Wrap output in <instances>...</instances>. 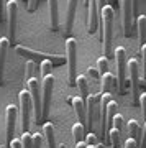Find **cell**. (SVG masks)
<instances>
[{
    "label": "cell",
    "mask_w": 146,
    "mask_h": 148,
    "mask_svg": "<svg viewBox=\"0 0 146 148\" xmlns=\"http://www.w3.org/2000/svg\"><path fill=\"white\" fill-rule=\"evenodd\" d=\"M28 92L31 97V106H33V112H35V119L36 122H41V86L38 82V77H33L28 82Z\"/></svg>",
    "instance_id": "obj_7"
},
{
    "label": "cell",
    "mask_w": 146,
    "mask_h": 148,
    "mask_svg": "<svg viewBox=\"0 0 146 148\" xmlns=\"http://www.w3.org/2000/svg\"><path fill=\"white\" fill-rule=\"evenodd\" d=\"M57 148H66V145H64V143H61V145H59Z\"/></svg>",
    "instance_id": "obj_42"
},
{
    "label": "cell",
    "mask_w": 146,
    "mask_h": 148,
    "mask_svg": "<svg viewBox=\"0 0 146 148\" xmlns=\"http://www.w3.org/2000/svg\"><path fill=\"white\" fill-rule=\"evenodd\" d=\"M99 101L100 94H89L85 99V122L89 128V132H92V128L95 125V120L99 119Z\"/></svg>",
    "instance_id": "obj_6"
},
{
    "label": "cell",
    "mask_w": 146,
    "mask_h": 148,
    "mask_svg": "<svg viewBox=\"0 0 146 148\" xmlns=\"http://www.w3.org/2000/svg\"><path fill=\"white\" fill-rule=\"evenodd\" d=\"M77 3H79V0H68V15H66V21H64V33H68V35L72 32Z\"/></svg>",
    "instance_id": "obj_14"
},
{
    "label": "cell",
    "mask_w": 146,
    "mask_h": 148,
    "mask_svg": "<svg viewBox=\"0 0 146 148\" xmlns=\"http://www.w3.org/2000/svg\"><path fill=\"white\" fill-rule=\"evenodd\" d=\"M10 148H21V142L20 140H16V138H13L10 143Z\"/></svg>",
    "instance_id": "obj_38"
},
{
    "label": "cell",
    "mask_w": 146,
    "mask_h": 148,
    "mask_svg": "<svg viewBox=\"0 0 146 148\" xmlns=\"http://www.w3.org/2000/svg\"><path fill=\"white\" fill-rule=\"evenodd\" d=\"M76 86L79 89V97L85 102L87 95H89V82H87V77L85 76H77L76 77Z\"/></svg>",
    "instance_id": "obj_20"
},
{
    "label": "cell",
    "mask_w": 146,
    "mask_h": 148,
    "mask_svg": "<svg viewBox=\"0 0 146 148\" xmlns=\"http://www.w3.org/2000/svg\"><path fill=\"white\" fill-rule=\"evenodd\" d=\"M99 8V16H100V40H102V48H104V56L107 59L113 54V48H112V41H113V16L115 10L113 7L107 3V5H97Z\"/></svg>",
    "instance_id": "obj_1"
},
{
    "label": "cell",
    "mask_w": 146,
    "mask_h": 148,
    "mask_svg": "<svg viewBox=\"0 0 146 148\" xmlns=\"http://www.w3.org/2000/svg\"><path fill=\"white\" fill-rule=\"evenodd\" d=\"M25 81L28 82L30 79H33V77H38V66L35 61H31V59H28L25 64Z\"/></svg>",
    "instance_id": "obj_22"
},
{
    "label": "cell",
    "mask_w": 146,
    "mask_h": 148,
    "mask_svg": "<svg viewBox=\"0 0 146 148\" xmlns=\"http://www.w3.org/2000/svg\"><path fill=\"white\" fill-rule=\"evenodd\" d=\"M126 74L130 79V92L133 104H138V97H140V63L136 59L126 61Z\"/></svg>",
    "instance_id": "obj_4"
},
{
    "label": "cell",
    "mask_w": 146,
    "mask_h": 148,
    "mask_svg": "<svg viewBox=\"0 0 146 148\" xmlns=\"http://www.w3.org/2000/svg\"><path fill=\"white\" fill-rule=\"evenodd\" d=\"M140 56H141V64H143V76H146V43L141 45Z\"/></svg>",
    "instance_id": "obj_32"
},
{
    "label": "cell",
    "mask_w": 146,
    "mask_h": 148,
    "mask_svg": "<svg viewBox=\"0 0 146 148\" xmlns=\"http://www.w3.org/2000/svg\"><path fill=\"white\" fill-rule=\"evenodd\" d=\"M125 148H138V142L128 137V138L125 140Z\"/></svg>",
    "instance_id": "obj_36"
},
{
    "label": "cell",
    "mask_w": 146,
    "mask_h": 148,
    "mask_svg": "<svg viewBox=\"0 0 146 148\" xmlns=\"http://www.w3.org/2000/svg\"><path fill=\"white\" fill-rule=\"evenodd\" d=\"M97 71L100 73V76L105 73H108V59L105 58V56H100L97 59Z\"/></svg>",
    "instance_id": "obj_28"
},
{
    "label": "cell",
    "mask_w": 146,
    "mask_h": 148,
    "mask_svg": "<svg viewBox=\"0 0 146 148\" xmlns=\"http://www.w3.org/2000/svg\"><path fill=\"white\" fill-rule=\"evenodd\" d=\"M66 53H68V66H69V86H76L77 77V41L76 38L66 40Z\"/></svg>",
    "instance_id": "obj_5"
},
{
    "label": "cell",
    "mask_w": 146,
    "mask_h": 148,
    "mask_svg": "<svg viewBox=\"0 0 146 148\" xmlns=\"http://www.w3.org/2000/svg\"><path fill=\"white\" fill-rule=\"evenodd\" d=\"M2 12H3V0H0V18H2Z\"/></svg>",
    "instance_id": "obj_41"
},
{
    "label": "cell",
    "mask_w": 146,
    "mask_h": 148,
    "mask_svg": "<svg viewBox=\"0 0 146 148\" xmlns=\"http://www.w3.org/2000/svg\"><path fill=\"white\" fill-rule=\"evenodd\" d=\"M108 140L112 142V148H120V140H121V135L117 128H110L108 130Z\"/></svg>",
    "instance_id": "obj_27"
},
{
    "label": "cell",
    "mask_w": 146,
    "mask_h": 148,
    "mask_svg": "<svg viewBox=\"0 0 146 148\" xmlns=\"http://www.w3.org/2000/svg\"><path fill=\"white\" fill-rule=\"evenodd\" d=\"M112 127L117 128V130L120 132V135L123 137V133H125V130H126V122H125V119H123V115L115 114L113 120H112Z\"/></svg>",
    "instance_id": "obj_24"
},
{
    "label": "cell",
    "mask_w": 146,
    "mask_h": 148,
    "mask_svg": "<svg viewBox=\"0 0 146 148\" xmlns=\"http://www.w3.org/2000/svg\"><path fill=\"white\" fill-rule=\"evenodd\" d=\"M10 41L8 38H0V84H3V71H5V58Z\"/></svg>",
    "instance_id": "obj_17"
},
{
    "label": "cell",
    "mask_w": 146,
    "mask_h": 148,
    "mask_svg": "<svg viewBox=\"0 0 146 148\" xmlns=\"http://www.w3.org/2000/svg\"><path fill=\"white\" fill-rule=\"evenodd\" d=\"M51 69H53V63L49 59H43L41 61V66H40V71H41L43 77L48 76V74H51Z\"/></svg>",
    "instance_id": "obj_29"
},
{
    "label": "cell",
    "mask_w": 146,
    "mask_h": 148,
    "mask_svg": "<svg viewBox=\"0 0 146 148\" xmlns=\"http://www.w3.org/2000/svg\"><path fill=\"white\" fill-rule=\"evenodd\" d=\"M76 148H87V145H85V142H77L76 143Z\"/></svg>",
    "instance_id": "obj_40"
},
{
    "label": "cell",
    "mask_w": 146,
    "mask_h": 148,
    "mask_svg": "<svg viewBox=\"0 0 146 148\" xmlns=\"http://www.w3.org/2000/svg\"><path fill=\"white\" fill-rule=\"evenodd\" d=\"M115 63H117V84H118V92H125V82H126V49L123 46H117L113 49Z\"/></svg>",
    "instance_id": "obj_2"
},
{
    "label": "cell",
    "mask_w": 146,
    "mask_h": 148,
    "mask_svg": "<svg viewBox=\"0 0 146 148\" xmlns=\"http://www.w3.org/2000/svg\"><path fill=\"white\" fill-rule=\"evenodd\" d=\"M72 135H74V142H84V138H85V128H84L82 123H74L72 127Z\"/></svg>",
    "instance_id": "obj_26"
},
{
    "label": "cell",
    "mask_w": 146,
    "mask_h": 148,
    "mask_svg": "<svg viewBox=\"0 0 146 148\" xmlns=\"http://www.w3.org/2000/svg\"><path fill=\"white\" fill-rule=\"evenodd\" d=\"M28 2V12H35L38 7V0H26Z\"/></svg>",
    "instance_id": "obj_37"
},
{
    "label": "cell",
    "mask_w": 146,
    "mask_h": 148,
    "mask_svg": "<svg viewBox=\"0 0 146 148\" xmlns=\"http://www.w3.org/2000/svg\"><path fill=\"white\" fill-rule=\"evenodd\" d=\"M31 148H41V135L35 133L31 140Z\"/></svg>",
    "instance_id": "obj_33"
},
{
    "label": "cell",
    "mask_w": 146,
    "mask_h": 148,
    "mask_svg": "<svg viewBox=\"0 0 146 148\" xmlns=\"http://www.w3.org/2000/svg\"><path fill=\"white\" fill-rule=\"evenodd\" d=\"M5 119H7V135H5V140H7V148H10V143L15 137V122H16V107L15 106H8L7 107V112H5Z\"/></svg>",
    "instance_id": "obj_13"
},
{
    "label": "cell",
    "mask_w": 146,
    "mask_h": 148,
    "mask_svg": "<svg viewBox=\"0 0 146 148\" xmlns=\"http://www.w3.org/2000/svg\"><path fill=\"white\" fill-rule=\"evenodd\" d=\"M140 148H146V123L141 128V137H140Z\"/></svg>",
    "instance_id": "obj_34"
},
{
    "label": "cell",
    "mask_w": 146,
    "mask_h": 148,
    "mask_svg": "<svg viewBox=\"0 0 146 148\" xmlns=\"http://www.w3.org/2000/svg\"><path fill=\"white\" fill-rule=\"evenodd\" d=\"M43 87H41V120L44 122L49 115L51 109V99H53V87H54V76L48 74L43 77Z\"/></svg>",
    "instance_id": "obj_3"
},
{
    "label": "cell",
    "mask_w": 146,
    "mask_h": 148,
    "mask_svg": "<svg viewBox=\"0 0 146 148\" xmlns=\"http://www.w3.org/2000/svg\"><path fill=\"white\" fill-rule=\"evenodd\" d=\"M126 132H128L130 138H133V140H136V142H140L141 127H140V123H138L136 120H130L128 123H126Z\"/></svg>",
    "instance_id": "obj_21"
},
{
    "label": "cell",
    "mask_w": 146,
    "mask_h": 148,
    "mask_svg": "<svg viewBox=\"0 0 146 148\" xmlns=\"http://www.w3.org/2000/svg\"><path fill=\"white\" fill-rule=\"evenodd\" d=\"M15 51L18 54H21V56H26V58H33L31 61H35V59H49L53 63V66H61V64L66 63V59L63 58V56H57V54H44V53H38V51H33V49H30V48H25V46H15Z\"/></svg>",
    "instance_id": "obj_8"
},
{
    "label": "cell",
    "mask_w": 146,
    "mask_h": 148,
    "mask_svg": "<svg viewBox=\"0 0 146 148\" xmlns=\"http://www.w3.org/2000/svg\"><path fill=\"white\" fill-rule=\"evenodd\" d=\"M136 27H138V35H140V43H146V15H140L136 20Z\"/></svg>",
    "instance_id": "obj_23"
},
{
    "label": "cell",
    "mask_w": 146,
    "mask_h": 148,
    "mask_svg": "<svg viewBox=\"0 0 146 148\" xmlns=\"http://www.w3.org/2000/svg\"><path fill=\"white\" fill-rule=\"evenodd\" d=\"M131 3H133V15H135L138 7H140V0H131Z\"/></svg>",
    "instance_id": "obj_39"
},
{
    "label": "cell",
    "mask_w": 146,
    "mask_h": 148,
    "mask_svg": "<svg viewBox=\"0 0 146 148\" xmlns=\"http://www.w3.org/2000/svg\"><path fill=\"white\" fill-rule=\"evenodd\" d=\"M85 145H92V147H99V138L94 132H89L85 135Z\"/></svg>",
    "instance_id": "obj_30"
},
{
    "label": "cell",
    "mask_w": 146,
    "mask_h": 148,
    "mask_svg": "<svg viewBox=\"0 0 146 148\" xmlns=\"http://www.w3.org/2000/svg\"><path fill=\"white\" fill-rule=\"evenodd\" d=\"M20 112H21V128L23 132H28L30 130V114H31V97H30V92L28 90H21L20 92Z\"/></svg>",
    "instance_id": "obj_9"
},
{
    "label": "cell",
    "mask_w": 146,
    "mask_h": 148,
    "mask_svg": "<svg viewBox=\"0 0 146 148\" xmlns=\"http://www.w3.org/2000/svg\"><path fill=\"white\" fill-rule=\"evenodd\" d=\"M87 7V32L94 33L99 27V8H97V0H85Z\"/></svg>",
    "instance_id": "obj_12"
},
{
    "label": "cell",
    "mask_w": 146,
    "mask_h": 148,
    "mask_svg": "<svg viewBox=\"0 0 146 148\" xmlns=\"http://www.w3.org/2000/svg\"><path fill=\"white\" fill-rule=\"evenodd\" d=\"M87 76L92 77V79H100V73L95 68H89V69H87Z\"/></svg>",
    "instance_id": "obj_35"
},
{
    "label": "cell",
    "mask_w": 146,
    "mask_h": 148,
    "mask_svg": "<svg viewBox=\"0 0 146 148\" xmlns=\"http://www.w3.org/2000/svg\"><path fill=\"white\" fill-rule=\"evenodd\" d=\"M121 7V20H123V33L125 36L131 35V25H133V3L131 0H118Z\"/></svg>",
    "instance_id": "obj_10"
},
{
    "label": "cell",
    "mask_w": 146,
    "mask_h": 148,
    "mask_svg": "<svg viewBox=\"0 0 146 148\" xmlns=\"http://www.w3.org/2000/svg\"><path fill=\"white\" fill-rule=\"evenodd\" d=\"M138 104H140V107H141V115H143V119L146 120V92L140 94V97H138Z\"/></svg>",
    "instance_id": "obj_31"
},
{
    "label": "cell",
    "mask_w": 146,
    "mask_h": 148,
    "mask_svg": "<svg viewBox=\"0 0 146 148\" xmlns=\"http://www.w3.org/2000/svg\"><path fill=\"white\" fill-rule=\"evenodd\" d=\"M117 109H118L117 102L110 101V102H108V106H107V132H108L110 128H112V120H113L115 114H117Z\"/></svg>",
    "instance_id": "obj_25"
},
{
    "label": "cell",
    "mask_w": 146,
    "mask_h": 148,
    "mask_svg": "<svg viewBox=\"0 0 146 148\" xmlns=\"http://www.w3.org/2000/svg\"><path fill=\"white\" fill-rule=\"evenodd\" d=\"M69 102L72 104L74 110H76V115H77V119H79V123H82L84 128H85V125H87V122H85V102H84L79 95L71 97Z\"/></svg>",
    "instance_id": "obj_15"
},
{
    "label": "cell",
    "mask_w": 146,
    "mask_h": 148,
    "mask_svg": "<svg viewBox=\"0 0 146 148\" xmlns=\"http://www.w3.org/2000/svg\"><path fill=\"white\" fill-rule=\"evenodd\" d=\"M59 0H48L49 5V20H51V30L57 32L59 30Z\"/></svg>",
    "instance_id": "obj_16"
},
{
    "label": "cell",
    "mask_w": 146,
    "mask_h": 148,
    "mask_svg": "<svg viewBox=\"0 0 146 148\" xmlns=\"http://www.w3.org/2000/svg\"><path fill=\"white\" fill-rule=\"evenodd\" d=\"M100 82H102V92H108L112 94V90L117 87V79L112 73H105L100 76Z\"/></svg>",
    "instance_id": "obj_18"
},
{
    "label": "cell",
    "mask_w": 146,
    "mask_h": 148,
    "mask_svg": "<svg viewBox=\"0 0 146 148\" xmlns=\"http://www.w3.org/2000/svg\"><path fill=\"white\" fill-rule=\"evenodd\" d=\"M43 135L48 142V148H56V140H54V125L51 122H46L43 125Z\"/></svg>",
    "instance_id": "obj_19"
},
{
    "label": "cell",
    "mask_w": 146,
    "mask_h": 148,
    "mask_svg": "<svg viewBox=\"0 0 146 148\" xmlns=\"http://www.w3.org/2000/svg\"><path fill=\"white\" fill-rule=\"evenodd\" d=\"M110 2V5H112V3H115V2H117V0H108Z\"/></svg>",
    "instance_id": "obj_43"
},
{
    "label": "cell",
    "mask_w": 146,
    "mask_h": 148,
    "mask_svg": "<svg viewBox=\"0 0 146 148\" xmlns=\"http://www.w3.org/2000/svg\"><path fill=\"white\" fill-rule=\"evenodd\" d=\"M7 16H8V41H15V33H16V16H18V2L16 0H8L7 3Z\"/></svg>",
    "instance_id": "obj_11"
}]
</instances>
